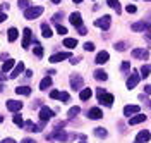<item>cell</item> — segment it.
<instances>
[{
  "label": "cell",
  "mask_w": 151,
  "mask_h": 143,
  "mask_svg": "<svg viewBox=\"0 0 151 143\" xmlns=\"http://www.w3.org/2000/svg\"><path fill=\"white\" fill-rule=\"evenodd\" d=\"M43 14V7H28V9L24 10V17L26 19H36V17H40Z\"/></svg>",
  "instance_id": "1"
},
{
  "label": "cell",
  "mask_w": 151,
  "mask_h": 143,
  "mask_svg": "<svg viewBox=\"0 0 151 143\" xmlns=\"http://www.w3.org/2000/svg\"><path fill=\"white\" fill-rule=\"evenodd\" d=\"M139 79H141V76L137 74V71H132L131 76L127 78V88H129V90L136 88V86H137V83H139Z\"/></svg>",
  "instance_id": "2"
},
{
  "label": "cell",
  "mask_w": 151,
  "mask_h": 143,
  "mask_svg": "<svg viewBox=\"0 0 151 143\" xmlns=\"http://www.w3.org/2000/svg\"><path fill=\"white\" fill-rule=\"evenodd\" d=\"M110 23H112V17L110 16H103V17L94 21V26H98V28H101V29H108L110 28Z\"/></svg>",
  "instance_id": "3"
},
{
  "label": "cell",
  "mask_w": 151,
  "mask_h": 143,
  "mask_svg": "<svg viewBox=\"0 0 151 143\" xmlns=\"http://www.w3.org/2000/svg\"><path fill=\"white\" fill-rule=\"evenodd\" d=\"M50 97L55 98V100H60V102H69V100H70L69 93H65V91H57V90L50 91Z\"/></svg>",
  "instance_id": "4"
},
{
  "label": "cell",
  "mask_w": 151,
  "mask_h": 143,
  "mask_svg": "<svg viewBox=\"0 0 151 143\" xmlns=\"http://www.w3.org/2000/svg\"><path fill=\"white\" fill-rule=\"evenodd\" d=\"M52 117H53V110H52V109H48V107H41V109H40V119H41L43 123L50 121Z\"/></svg>",
  "instance_id": "5"
},
{
  "label": "cell",
  "mask_w": 151,
  "mask_h": 143,
  "mask_svg": "<svg viewBox=\"0 0 151 143\" xmlns=\"http://www.w3.org/2000/svg\"><path fill=\"white\" fill-rule=\"evenodd\" d=\"M69 21H70V24H72L74 28L83 26V17H81V12H72V14L69 16Z\"/></svg>",
  "instance_id": "6"
},
{
  "label": "cell",
  "mask_w": 151,
  "mask_h": 143,
  "mask_svg": "<svg viewBox=\"0 0 151 143\" xmlns=\"http://www.w3.org/2000/svg\"><path fill=\"white\" fill-rule=\"evenodd\" d=\"M31 38H33L31 29L24 28V31H22V48H29V45H31Z\"/></svg>",
  "instance_id": "7"
},
{
  "label": "cell",
  "mask_w": 151,
  "mask_h": 143,
  "mask_svg": "<svg viewBox=\"0 0 151 143\" xmlns=\"http://www.w3.org/2000/svg\"><path fill=\"white\" fill-rule=\"evenodd\" d=\"M83 83H84V81H83V78L79 76V74H72V76H70V86H72L74 90H81V88H83Z\"/></svg>",
  "instance_id": "8"
},
{
  "label": "cell",
  "mask_w": 151,
  "mask_h": 143,
  "mask_svg": "<svg viewBox=\"0 0 151 143\" xmlns=\"http://www.w3.org/2000/svg\"><path fill=\"white\" fill-rule=\"evenodd\" d=\"M139 110H141L139 105H125V107H124V115L131 117V115H134V114H139Z\"/></svg>",
  "instance_id": "9"
},
{
  "label": "cell",
  "mask_w": 151,
  "mask_h": 143,
  "mask_svg": "<svg viewBox=\"0 0 151 143\" xmlns=\"http://www.w3.org/2000/svg\"><path fill=\"white\" fill-rule=\"evenodd\" d=\"M98 100H100V104H101V105L112 107V104H113V95H112V93H103V95L98 97Z\"/></svg>",
  "instance_id": "10"
},
{
  "label": "cell",
  "mask_w": 151,
  "mask_h": 143,
  "mask_svg": "<svg viewBox=\"0 0 151 143\" xmlns=\"http://www.w3.org/2000/svg\"><path fill=\"white\" fill-rule=\"evenodd\" d=\"M132 57H136V59H148L150 57V52L148 50H144V48H134L132 50Z\"/></svg>",
  "instance_id": "11"
},
{
  "label": "cell",
  "mask_w": 151,
  "mask_h": 143,
  "mask_svg": "<svg viewBox=\"0 0 151 143\" xmlns=\"http://www.w3.org/2000/svg\"><path fill=\"white\" fill-rule=\"evenodd\" d=\"M7 109L10 112H19L22 109V102H17V100H7Z\"/></svg>",
  "instance_id": "12"
},
{
  "label": "cell",
  "mask_w": 151,
  "mask_h": 143,
  "mask_svg": "<svg viewBox=\"0 0 151 143\" xmlns=\"http://www.w3.org/2000/svg\"><path fill=\"white\" fill-rule=\"evenodd\" d=\"M48 138H50V140H53V138H55V140H58V142H65V140H67V134L64 133L62 129H55L52 134H48Z\"/></svg>",
  "instance_id": "13"
},
{
  "label": "cell",
  "mask_w": 151,
  "mask_h": 143,
  "mask_svg": "<svg viewBox=\"0 0 151 143\" xmlns=\"http://www.w3.org/2000/svg\"><path fill=\"white\" fill-rule=\"evenodd\" d=\"M69 57H70V54H69V52L55 54V55H52V57H50V62H52V64H57V62H62L64 59H69Z\"/></svg>",
  "instance_id": "14"
},
{
  "label": "cell",
  "mask_w": 151,
  "mask_h": 143,
  "mask_svg": "<svg viewBox=\"0 0 151 143\" xmlns=\"http://www.w3.org/2000/svg\"><path fill=\"white\" fill-rule=\"evenodd\" d=\"M88 117H89V119H101V117H103V112H101L98 107H93V109L88 110Z\"/></svg>",
  "instance_id": "15"
},
{
  "label": "cell",
  "mask_w": 151,
  "mask_h": 143,
  "mask_svg": "<svg viewBox=\"0 0 151 143\" xmlns=\"http://www.w3.org/2000/svg\"><path fill=\"white\" fill-rule=\"evenodd\" d=\"M150 138H151V134L150 131H141V133H137V136H136V142L137 143H146V142H150Z\"/></svg>",
  "instance_id": "16"
},
{
  "label": "cell",
  "mask_w": 151,
  "mask_h": 143,
  "mask_svg": "<svg viewBox=\"0 0 151 143\" xmlns=\"http://www.w3.org/2000/svg\"><path fill=\"white\" fill-rule=\"evenodd\" d=\"M108 59H110V55H108V52H105V50H101L98 55H96V64H105V62H108Z\"/></svg>",
  "instance_id": "17"
},
{
  "label": "cell",
  "mask_w": 151,
  "mask_h": 143,
  "mask_svg": "<svg viewBox=\"0 0 151 143\" xmlns=\"http://www.w3.org/2000/svg\"><path fill=\"white\" fill-rule=\"evenodd\" d=\"M142 121H146V115L144 114H136V115H132V117H129V124H131V126L139 124V123H142Z\"/></svg>",
  "instance_id": "18"
},
{
  "label": "cell",
  "mask_w": 151,
  "mask_h": 143,
  "mask_svg": "<svg viewBox=\"0 0 151 143\" xmlns=\"http://www.w3.org/2000/svg\"><path fill=\"white\" fill-rule=\"evenodd\" d=\"M94 79H98V81H106V79H108V74L105 73L103 69H96V71H94Z\"/></svg>",
  "instance_id": "19"
},
{
  "label": "cell",
  "mask_w": 151,
  "mask_h": 143,
  "mask_svg": "<svg viewBox=\"0 0 151 143\" xmlns=\"http://www.w3.org/2000/svg\"><path fill=\"white\" fill-rule=\"evenodd\" d=\"M91 95H93L91 88H83V90H81V93H79V98H81V100H89Z\"/></svg>",
  "instance_id": "20"
},
{
  "label": "cell",
  "mask_w": 151,
  "mask_h": 143,
  "mask_svg": "<svg viewBox=\"0 0 151 143\" xmlns=\"http://www.w3.org/2000/svg\"><path fill=\"white\" fill-rule=\"evenodd\" d=\"M52 86V78L50 76H45L41 79V83H40V90H48Z\"/></svg>",
  "instance_id": "21"
},
{
  "label": "cell",
  "mask_w": 151,
  "mask_h": 143,
  "mask_svg": "<svg viewBox=\"0 0 151 143\" xmlns=\"http://www.w3.org/2000/svg\"><path fill=\"white\" fill-rule=\"evenodd\" d=\"M132 31H146V28H148V24L144 23V21H141V23H134L131 26Z\"/></svg>",
  "instance_id": "22"
},
{
  "label": "cell",
  "mask_w": 151,
  "mask_h": 143,
  "mask_svg": "<svg viewBox=\"0 0 151 143\" xmlns=\"http://www.w3.org/2000/svg\"><path fill=\"white\" fill-rule=\"evenodd\" d=\"M22 71H24V64H22V62H19L17 66L14 67V71H12V73H10V78H17L19 74H21V73H22Z\"/></svg>",
  "instance_id": "23"
},
{
  "label": "cell",
  "mask_w": 151,
  "mask_h": 143,
  "mask_svg": "<svg viewBox=\"0 0 151 143\" xmlns=\"http://www.w3.org/2000/svg\"><path fill=\"white\" fill-rule=\"evenodd\" d=\"M16 93L17 95H31V88L29 86H17L16 88Z\"/></svg>",
  "instance_id": "24"
},
{
  "label": "cell",
  "mask_w": 151,
  "mask_h": 143,
  "mask_svg": "<svg viewBox=\"0 0 151 143\" xmlns=\"http://www.w3.org/2000/svg\"><path fill=\"white\" fill-rule=\"evenodd\" d=\"M64 47L76 48V47H77V40H76V38H65V40H64Z\"/></svg>",
  "instance_id": "25"
},
{
  "label": "cell",
  "mask_w": 151,
  "mask_h": 143,
  "mask_svg": "<svg viewBox=\"0 0 151 143\" xmlns=\"http://www.w3.org/2000/svg\"><path fill=\"white\" fill-rule=\"evenodd\" d=\"M7 33H9V35H7V36H9V41H16V40H17L19 31H17L16 28H10L9 31H7Z\"/></svg>",
  "instance_id": "26"
},
{
  "label": "cell",
  "mask_w": 151,
  "mask_h": 143,
  "mask_svg": "<svg viewBox=\"0 0 151 143\" xmlns=\"http://www.w3.org/2000/svg\"><path fill=\"white\" fill-rule=\"evenodd\" d=\"M41 35L45 36V38H50L53 33H52V29H50V26L48 24H41Z\"/></svg>",
  "instance_id": "27"
},
{
  "label": "cell",
  "mask_w": 151,
  "mask_h": 143,
  "mask_svg": "<svg viewBox=\"0 0 151 143\" xmlns=\"http://www.w3.org/2000/svg\"><path fill=\"white\" fill-rule=\"evenodd\" d=\"M12 67H14V60H12V59H9L7 62H4V66H2V73H9Z\"/></svg>",
  "instance_id": "28"
},
{
  "label": "cell",
  "mask_w": 151,
  "mask_h": 143,
  "mask_svg": "<svg viewBox=\"0 0 151 143\" xmlns=\"http://www.w3.org/2000/svg\"><path fill=\"white\" fill-rule=\"evenodd\" d=\"M106 4H108V5H110L112 9L117 10V14L120 12V2H119V0H106Z\"/></svg>",
  "instance_id": "29"
},
{
  "label": "cell",
  "mask_w": 151,
  "mask_h": 143,
  "mask_svg": "<svg viewBox=\"0 0 151 143\" xmlns=\"http://www.w3.org/2000/svg\"><path fill=\"white\" fill-rule=\"evenodd\" d=\"M150 73H151V64H144V66L141 67V76H150Z\"/></svg>",
  "instance_id": "30"
},
{
  "label": "cell",
  "mask_w": 151,
  "mask_h": 143,
  "mask_svg": "<svg viewBox=\"0 0 151 143\" xmlns=\"http://www.w3.org/2000/svg\"><path fill=\"white\" fill-rule=\"evenodd\" d=\"M94 134L98 136V138H105L106 136V129H103V128H94Z\"/></svg>",
  "instance_id": "31"
},
{
  "label": "cell",
  "mask_w": 151,
  "mask_h": 143,
  "mask_svg": "<svg viewBox=\"0 0 151 143\" xmlns=\"http://www.w3.org/2000/svg\"><path fill=\"white\" fill-rule=\"evenodd\" d=\"M35 54H36V57H43V48H41V45L38 43V41H35Z\"/></svg>",
  "instance_id": "32"
},
{
  "label": "cell",
  "mask_w": 151,
  "mask_h": 143,
  "mask_svg": "<svg viewBox=\"0 0 151 143\" xmlns=\"http://www.w3.org/2000/svg\"><path fill=\"white\" fill-rule=\"evenodd\" d=\"M79 112H81V109L76 105V107H72V109H69V117H76Z\"/></svg>",
  "instance_id": "33"
},
{
  "label": "cell",
  "mask_w": 151,
  "mask_h": 143,
  "mask_svg": "<svg viewBox=\"0 0 151 143\" xmlns=\"http://www.w3.org/2000/svg\"><path fill=\"white\" fill-rule=\"evenodd\" d=\"M125 48H127L125 41H119V43H115V50H119V52H124Z\"/></svg>",
  "instance_id": "34"
},
{
  "label": "cell",
  "mask_w": 151,
  "mask_h": 143,
  "mask_svg": "<svg viewBox=\"0 0 151 143\" xmlns=\"http://www.w3.org/2000/svg\"><path fill=\"white\" fill-rule=\"evenodd\" d=\"M14 123L17 124L19 128H22V126H24V121H22V117H21L19 114H16V115H14Z\"/></svg>",
  "instance_id": "35"
},
{
  "label": "cell",
  "mask_w": 151,
  "mask_h": 143,
  "mask_svg": "<svg viewBox=\"0 0 151 143\" xmlns=\"http://www.w3.org/2000/svg\"><path fill=\"white\" fill-rule=\"evenodd\" d=\"M84 50H86V52H93V50H94V43L86 41V43H84Z\"/></svg>",
  "instance_id": "36"
},
{
  "label": "cell",
  "mask_w": 151,
  "mask_h": 143,
  "mask_svg": "<svg viewBox=\"0 0 151 143\" xmlns=\"http://www.w3.org/2000/svg\"><path fill=\"white\" fill-rule=\"evenodd\" d=\"M57 33H60V35H65V33H67V28H64L62 24H58V26H57Z\"/></svg>",
  "instance_id": "37"
},
{
  "label": "cell",
  "mask_w": 151,
  "mask_h": 143,
  "mask_svg": "<svg viewBox=\"0 0 151 143\" xmlns=\"http://www.w3.org/2000/svg\"><path fill=\"white\" fill-rule=\"evenodd\" d=\"M28 5H29V2H28V0H19V7H22L24 10L28 9Z\"/></svg>",
  "instance_id": "38"
},
{
  "label": "cell",
  "mask_w": 151,
  "mask_h": 143,
  "mask_svg": "<svg viewBox=\"0 0 151 143\" xmlns=\"http://www.w3.org/2000/svg\"><path fill=\"white\" fill-rule=\"evenodd\" d=\"M125 10H127V12H129V14H136V5H127V7H125Z\"/></svg>",
  "instance_id": "39"
},
{
  "label": "cell",
  "mask_w": 151,
  "mask_h": 143,
  "mask_svg": "<svg viewBox=\"0 0 151 143\" xmlns=\"http://www.w3.org/2000/svg\"><path fill=\"white\" fill-rule=\"evenodd\" d=\"M77 33L84 36V35H86V28H84V26H79V28H77Z\"/></svg>",
  "instance_id": "40"
},
{
  "label": "cell",
  "mask_w": 151,
  "mask_h": 143,
  "mask_svg": "<svg viewBox=\"0 0 151 143\" xmlns=\"http://www.w3.org/2000/svg\"><path fill=\"white\" fill-rule=\"evenodd\" d=\"M129 67H131V62H124L122 66H120V69H122V71H127Z\"/></svg>",
  "instance_id": "41"
},
{
  "label": "cell",
  "mask_w": 151,
  "mask_h": 143,
  "mask_svg": "<svg viewBox=\"0 0 151 143\" xmlns=\"http://www.w3.org/2000/svg\"><path fill=\"white\" fill-rule=\"evenodd\" d=\"M144 93H146V95H151V86L150 85L144 86Z\"/></svg>",
  "instance_id": "42"
},
{
  "label": "cell",
  "mask_w": 151,
  "mask_h": 143,
  "mask_svg": "<svg viewBox=\"0 0 151 143\" xmlns=\"http://www.w3.org/2000/svg\"><path fill=\"white\" fill-rule=\"evenodd\" d=\"M5 79H7V74H5V73H2V71H0V83H2V81H5Z\"/></svg>",
  "instance_id": "43"
},
{
  "label": "cell",
  "mask_w": 151,
  "mask_h": 143,
  "mask_svg": "<svg viewBox=\"0 0 151 143\" xmlns=\"http://www.w3.org/2000/svg\"><path fill=\"white\" fill-rule=\"evenodd\" d=\"M0 143H16V140H12V138H5V140H2Z\"/></svg>",
  "instance_id": "44"
},
{
  "label": "cell",
  "mask_w": 151,
  "mask_h": 143,
  "mask_svg": "<svg viewBox=\"0 0 151 143\" xmlns=\"http://www.w3.org/2000/svg\"><path fill=\"white\" fill-rule=\"evenodd\" d=\"M64 126H65V123H64V121H58V123L55 124V128H57V129H58V128H64Z\"/></svg>",
  "instance_id": "45"
},
{
  "label": "cell",
  "mask_w": 151,
  "mask_h": 143,
  "mask_svg": "<svg viewBox=\"0 0 151 143\" xmlns=\"http://www.w3.org/2000/svg\"><path fill=\"white\" fill-rule=\"evenodd\" d=\"M5 19H7V14H4V12H0V23H4Z\"/></svg>",
  "instance_id": "46"
},
{
  "label": "cell",
  "mask_w": 151,
  "mask_h": 143,
  "mask_svg": "<svg viewBox=\"0 0 151 143\" xmlns=\"http://www.w3.org/2000/svg\"><path fill=\"white\" fill-rule=\"evenodd\" d=\"M21 143H36V142H35V140H31V138H24Z\"/></svg>",
  "instance_id": "47"
},
{
  "label": "cell",
  "mask_w": 151,
  "mask_h": 143,
  "mask_svg": "<svg viewBox=\"0 0 151 143\" xmlns=\"http://www.w3.org/2000/svg\"><path fill=\"white\" fill-rule=\"evenodd\" d=\"M60 17H62V14H55V16H53V21H55V23H58V21H60Z\"/></svg>",
  "instance_id": "48"
},
{
  "label": "cell",
  "mask_w": 151,
  "mask_h": 143,
  "mask_svg": "<svg viewBox=\"0 0 151 143\" xmlns=\"http://www.w3.org/2000/svg\"><path fill=\"white\" fill-rule=\"evenodd\" d=\"M103 93H105V90H103V88H98V97H100V95H103Z\"/></svg>",
  "instance_id": "49"
},
{
  "label": "cell",
  "mask_w": 151,
  "mask_h": 143,
  "mask_svg": "<svg viewBox=\"0 0 151 143\" xmlns=\"http://www.w3.org/2000/svg\"><path fill=\"white\" fill-rule=\"evenodd\" d=\"M26 76L31 78V76H33V71H29V69H28V71H26Z\"/></svg>",
  "instance_id": "50"
},
{
  "label": "cell",
  "mask_w": 151,
  "mask_h": 143,
  "mask_svg": "<svg viewBox=\"0 0 151 143\" xmlns=\"http://www.w3.org/2000/svg\"><path fill=\"white\" fill-rule=\"evenodd\" d=\"M148 36L151 38V24H148Z\"/></svg>",
  "instance_id": "51"
},
{
  "label": "cell",
  "mask_w": 151,
  "mask_h": 143,
  "mask_svg": "<svg viewBox=\"0 0 151 143\" xmlns=\"http://www.w3.org/2000/svg\"><path fill=\"white\" fill-rule=\"evenodd\" d=\"M52 2H53V4H60V2H62V0H52Z\"/></svg>",
  "instance_id": "52"
},
{
  "label": "cell",
  "mask_w": 151,
  "mask_h": 143,
  "mask_svg": "<svg viewBox=\"0 0 151 143\" xmlns=\"http://www.w3.org/2000/svg\"><path fill=\"white\" fill-rule=\"evenodd\" d=\"M72 2H74V4H79V2H83V0H72Z\"/></svg>",
  "instance_id": "53"
},
{
  "label": "cell",
  "mask_w": 151,
  "mask_h": 143,
  "mask_svg": "<svg viewBox=\"0 0 151 143\" xmlns=\"http://www.w3.org/2000/svg\"><path fill=\"white\" fill-rule=\"evenodd\" d=\"M0 123H4V117H2V115H0Z\"/></svg>",
  "instance_id": "54"
},
{
  "label": "cell",
  "mask_w": 151,
  "mask_h": 143,
  "mask_svg": "<svg viewBox=\"0 0 151 143\" xmlns=\"http://www.w3.org/2000/svg\"><path fill=\"white\" fill-rule=\"evenodd\" d=\"M2 90H4V86H2V85H0V91H2Z\"/></svg>",
  "instance_id": "55"
},
{
  "label": "cell",
  "mask_w": 151,
  "mask_h": 143,
  "mask_svg": "<svg viewBox=\"0 0 151 143\" xmlns=\"http://www.w3.org/2000/svg\"><path fill=\"white\" fill-rule=\"evenodd\" d=\"M81 143H84V142H81Z\"/></svg>",
  "instance_id": "56"
}]
</instances>
